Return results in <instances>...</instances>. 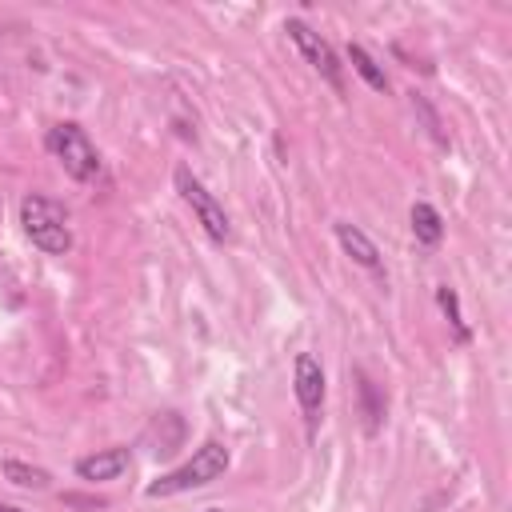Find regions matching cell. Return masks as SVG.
<instances>
[{"instance_id":"obj_1","label":"cell","mask_w":512,"mask_h":512,"mask_svg":"<svg viewBox=\"0 0 512 512\" xmlns=\"http://www.w3.org/2000/svg\"><path fill=\"white\" fill-rule=\"evenodd\" d=\"M228 464H232V456H228V444H220V440H204L180 468H172V472H164V476H156L148 488H144V496H152V500H160V496H180V492H192V488H204V484H212V480H220L224 472H228Z\"/></svg>"},{"instance_id":"obj_2","label":"cell","mask_w":512,"mask_h":512,"mask_svg":"<svg viewBox=\"0 0 512 512\" xmlns=\"http://www.w3.org/2000/svg\"><path fill=\"white\" fill-rule=\"evenodd\" d=\"M20 228H24V236H28L40 252H48V256H64V252L72 248L68 208H64L60 200H52V196H40V192L24 196V200H20Z\"/></svg>"},{"instance_id":"obj_3","label":"cell","mask_w":512,"mask_h":512,"mask_svg":"<svg viewBox=\"0 0 512 512\" xmlns=\"http://www.w3.org/2000/svg\"><path fill=\"white\" fill-rule=\"evenodd\" d=\"M44 144H48V152L60 160V168L76 184H88L100 172V152H96V144L88 140V132L80 124H72V120L68 124H52L48 136H44Z\"/></svg>"},{"instance_id":"obj_4","label":"cell","mask_w":512,"mask_h":512,"mask_svg":"<svg viewBox=\"0 0 512 512\" xmlns=\"http://www.w3.org/2000/svg\"><path fill=\"white\" fill-rule=\"evenodd\" d=\"M176 192L184 196V204L192 208V216H196V224L208 232V240H216V244H224V240H232V224H228V212H224V204L192 176V168H176Z\"/></svg>"},{"instance_id":"obj_5","label":"cell","mask_w":512,"mask_h":512,"mask_svg":"<svg viewBox=\"0 0 512 512\" xmlns=\"http://www.w3.org/2000/svg\"><path fill=\"white\" fill-rule=\"evenodd\" d=\"M284 32H288V40L300 48V56L320 72V80H328L336 92H344V68H340V56H336V48L316 32V28H308L304 20H284Z\"/></svg>"},{"instance_id":"obj_6","label":"cell","mask_w":512,"mask_h":512,"mask_svg":"<svg viewBox=\"0 0 512 512\" xmlns=\"http://www.w3.org/2000/svg\"><path fill=\"white\" fill-rule=\"evenodd\" d=\"M292 388H296V400H300V408L308 416V428H312L316 424V412L324 404V368H320V360L312 352H300L296 356V380H292Z\"/></svg>"},{"instance_id":"obj_7","label":"cell","mask_w":512,"mask_h":512,"mask_svg":"<svg viewBox=\"0 0 512 512\" xmlns=\"http://www.w3.org/2000/svg\"><path fill=\"white\" fill-rule=\"evenodd\" d=\"M128 464H132V452L124 444H116V448H100L92 456H80L76 476L88 480V484H104V480H120L128 472Z\"/></svg>"},{"instance_id":"obj_8","label":"cell","mask_w":512,"mask_h":512,"mask_svg":"<svg viewBox=\"0 0 512 512\" xmlns=\"http://www.w3.org/2000/svg\"><path fill=\"white\" fill-rule=\"evenodd\" d=\"M336 240H340V248H344L360 268H368V272H384V264H380V248H376L356 224L340 220V224H336Z\"/></svg>"},{"instance_id":"obj_9","label":"cell","mask_w":512,"mask_h":512,"mask_svg":"<svg viewBox=\"0 0 512 512\" xmlns=\"http://www.w3.org/2000/svg\"><path fill=\"white\" fill-rule=\"evenodd\" d=\"M412 236L424 244V248H436L444 240V220L440 212L428 204V200H416L412 204Z\"/></svg>"},{"instance_id":"obj_10","label":"cell","mask_w":512,"mask_h":512,"mask_svg":"<svg viewBox=\"0 0 512 512\" xmlns=\"http://www.w3.org/2000/svg\"><path fill=\"white\" fill-rule=\"evenodd\" d=\"M348 64H352V72H356L372 92H388V76H384V68L372 60V52H368L364 44H348Z\"/></svg>"},{"instance_id":"obj_11","label":"cell","mask_w":512,"mask_h":512,"mask_svg":"<svg viewBox=\"0 0 512 512\" xmlns=\"http://www.w3.org/2000/svg\"><path fill=\"white\" fill-rule=\"evenodd\" d=\"M0 468H4V480L16 484V488H36V492H44V488L52 484V472L40 468V464H24V460H12V456H8Z\"/></svg>"},{"instance_id":"obj_12","label":"cell","mask_w":512,"mask_h":512,"mask_svg":"<svg viewBox=\"0 0 512 512\" xmlns=\"http://www.w3.org/2000/svg\"><path fill=\"white\" fill-rule=\"evenodd\" d=\"M356 388H360V404H364V428L368 432H380V420H384V396L376 392V384L364 376V372H356Z\"/></svg>"},{"instance_id":"obj_13","label":"cell","mask_w":512,"mask_h":512,"mask_svg":"<svg viewBox=\"0 0 512 512\" xmlns=\"http://www.w3.org/2000/svg\"><path fill=\"white\" fill-rule=\"evenodd\" d=\"M436 304L444 308V316H448V324H452L456 344H468V340H472V328L464 324V316H460V300H456V292H452L448 284H440V288H436Z\"/></svg>"},{"instance_id":"obj_14","label":"cell","mask_w":512,"mask_h":512,"mask_svg":"<svg viewBox=\"0 0 512 512\" xmlns=\"http://www.w3.org/2000/svg\"><path fill=\"white\" fill-rule=\"evenodd\" d=\"M0 512H24V508H12V504H4V500H0Z\"/></svg>"},{"instance_id":"obj_15","label":"cell","mask_w":512,"mask_h":512,"mask_svg":"<svg viewBox=\"0 0 512 512\" xmlns=\"http://www.w3.org/2000/svg\"><path fill=\"white\" fill-rule=\"evenodd\" d=\"M204 512H224V508H204Z\"/></svg>"}]
</instances>
